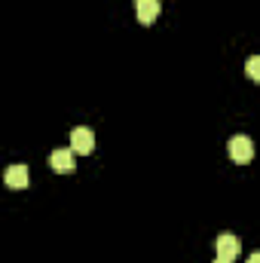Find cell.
I'll use <instances>...</instances> for the list:
<instances>
[{"label":"cell","instance_id":"cell-1","mask_svg":"<svg viewBox=\"0 0 260 263\" xmlns=\"http://www.w3.org/2000/svg\"><path fill=\"white\" fill-rule=\"evenodd\" d=\"M230 156H233V162L248 165V162L254 159V141L245 138V135H236V138L230 141Z\"/></svg>","mask_w":260,"mask_h":263},{"label":"cell","instance_id":"cell-2","mask_svg":"<svg viewBox=\"0 0 260 263\" xmlns=\"http://www.w3.org/2000/svg\"><path fill=\"white\" fill-rule=\"evenodd\" d=\"M92 147H95V132L92 129L77 126V129L70 132V150L73 153H92Z\"/></svg>","mask_w":260,"mask_h":263},{"label":"cell","instance_id":"cell-3","mask_svg":"<svg viewBox=\"0 0 260 263\" xmlns=\"http://www.w3.org/2000/svg\"><path fill=\"white\" fill-rule=\"evenodd\" d=\"M214 248H217V257H230V260H236L239 254H242V242L236 239V236H217V242H214Z\"/></svg>","mask_w":260,"mask_h":263},{"label":"cell","instance_id":"cell-4","mask_svg":"<svg viewBox=\"0 0 260 263\" xmlns=\"http://www.w3.org/2000/svg\"><path fill=\"white\" fill-rule=\"evenodd\" d=\"M135 12H138L141 25H150L159 15V0H135Z\"/></svg>","mask_w":260,"mask_h":263},{"label":"cell","instance_id":"cell-5","mask_svg":"<svg viewBox=\"0 0 260 263\" xmlns=\"http://www.w3.org/2000/svg\"><path fill=\"white\" fill-rule=\"evenodd\" d=\"M3 181H6V187L22 190V187H28V168L25 165H9L6 175H3Z\"/></svg>","mask_w":260,"mask_h":263},{"label":"cell","instance_id":"cell-6","mask_svg":"<svg viewBox=\"0 0 260 263\" xmlns=\"http://www.w3.org/2000/svg\"><path fill=\"white\" fill-rule=\"evenodd\" d=\"M49 162H52L55 172H70L73 168V150H52Z\"/></svg>","mask_w":260,"mask_h":263},{"label":"cell","instance_id":"cell-7","mask_svg":"<svg viewBox=\"0 0 260 263\" xmlns=\"http://www.w3.org/2000/svg\"><path fill=\"white\" fill-rule=\"evenodd\" d=\"M245 73H248L254 83H260V55H251V59L245 62Z\"/></svg>","mask_w":260,"mask_h":263},{"label":"cell","instance_id":"cell-8","mask_svg":"<svg viewBox=\"0 0 260 263\" xmlns=\"http://www.w3.org/2000/svg\"><path fill=\"white\" fill-rule=\"evenodd\" d=\"M248 263H260V251H254V254L248 257Z\"/></svg>","mask_w":260,"mask_h":263},{"label":"cell","instance_id":"cell-9","mask_svg":"<svg viewBox=\"0 0 260 263\" xmlns=\"http://www.w3.org/2000/svg\"><path fill=\"white\" fill-rule=\"evenodd\" d=\"M214 263H233V260H230V257H217Z\"/></svg>","mask_w":260,"mask_h":263}]
</instances>
